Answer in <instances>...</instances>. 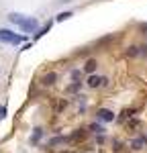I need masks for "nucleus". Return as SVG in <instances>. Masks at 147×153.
<instances>
[{"label":"nucleus","mask_w":147,"mask_h":153,"mask_svg":"<svg viewBox=\"0 0 147 153\" xmlns=\"http://www.w3.org/2000/svg\"><path fill=\"white\" fill-rule=\"evenodd\" d=\"M23 41H24V35H19V33L10 31V29L0 27V43H4V45H21Z\"/></svg>","instance_id":"obj_1"},{"label":"nucleus","mask_w":147,"mask_h":153,"mask_svg":"<svg viewBox=\"0 0 147 153\" xmlns=\"http://www.w3.org/2000/svg\"><path fill=\"white\" fill-rule=\"evenodd\" d=\"M21 33H24V35H31V33H37L39 31V19L37 16H27L23 23H21Z\"/></svg>","instance_id":"obj_2"},{"label":"nucleus","mask_w":147,"mask_h":153,"mask_svg":"<svg viewBox=\"0 0 147 153\" xmlns=\"http://www.w3.org/2000/svg\"><path fill=\"white\" fill-rule=\"evenodd\" d=\"M96 118L100 120V123H112V120L117 118V114H114L110 108H98L96 110Z\"/></svg>","instance_id":"obj_3"},{"label":"nucleus","mask_w":147,"mask_h":153,"mask_svg":"<svg viewBox=\"0 0 147 153\" xmlns=\"http://www.w3.org/2000/svg\"><path fill=\"white\" fill-rule=\"evenodd\" d=\"M6 19H8V23H10V25L21 27V23L27 19V14H23V12H8V14H6Z\"/></svg>","instance_id":"obj_4"},{"label":"nucleus","mask_w":147,"mask_h":153,"mask_svg":"<svg viewBox=\"0 0 147 153\" xmlns=\"http://www.w3.org/2000/svg\"><path fill=\"white\" fill-rule=\"evenodd\" d=\"M106 82H108L106 78H100V76H96V74H92L86 84H88V88H100V86H104Z\"/></svg>","instance_id":"obj_5"},{"label":"nucleus","mask_w":147,"mask_h":153,"mask_svg":"<svg viewBox=\"0 0 147 153\" xmlns=\"http://www.w3.org/2000/svg\"><path fill=\"white\" fill-rule=\"evenodd\" d=\"M96 70H98V61H96V59H88V61L84 63V71H86V74L92 76V74H96Z\"/></svg>","instance_id":"obj_6"},{"label":"nucleus","mask_w":147,"mask_h":153,"mask_svg":"<svg viewBox=\"0 0 147 153\" xmlns=\"http://www.w3.org/2000/svg\"><path fill=\"white\" fill-rule=\"evenodd\" d=\"M55 80H57V74H55V71H49V74H45V76L41 78V82L45 84V86H53Z\"/></svg>","instance_id":"obj_7"},{"label":"nucleus","mask_w":147,"mask_h":153,"mask_svg":"<svg viewBox=\"0 0 147 153\" xmlns=\"http://www.w3.org/2000/svg\"><path fill=\"white\" fill-rule=\"evenodd\" d=\"M72 16H74L72 10H61V12H57L55 21H57V23H63V21H68V19H72Z\"/></svg>","instance_id":"obj_8"},{"label":"nucleus","mask_w":147,"mask_h":153,"mask_svg":"<svg viewBox=\"0 0 147 153\" xmlns=\"http://www.w3.org/2000/svg\"><path fill=\"white\" fill-rule=\"evenodd\" d=\"M41 137H43V129H39V127H37V129H33V137H31V143H37L39 139H41Z\"/></svg>","instance_id":"obj_9"},{"label":"nucleus","mask_w":147,"mask_h":153,"mask_svg":"<svg viewBox=\"0 0 147 153\" xmlns=\"http://www.w3.org/2000/svg\"><path fill=\"white\" fill-rule=\"evenodd\" d=\"M145 143H147V139H145V137H141V139H137V141H133L131 145H133V149H141V147H143Z\"/></svg>","instance_id":"obj_10"},{"label":"nucleus","mask_w":147,"mask_h":153,"mask_svg":"<svg viewBox=\"0 0 147 153\" xmlns=\"http://www.w3.org/2000/svg\"><path fill=\"white\" fill-rule=\"evenodd\" d=\"M49 27H51V25H45V27H41V29H39V31L35 33V39H39V37H43V35H45V33L49 31Z\"/></svg>","instance_id":"obj_11"},{"label":"nucleus","mask_w":147,"mask_h":153,"mask_svg":"<svg viewBox=\"0 0 147 153\" xmlns=\"http://www.w3.org/2000/svg\"><path fill=\"white\" fill-rule=\"evenodd\" d=\"M90 131H94V133H98V135H102V133H104V127H102V125H98V123H94V125L90 127Z\"/></svg>","instance_id":"obj_12"},{"label":"nucleus","mask_w":147,"mask_h":153,"mask_svg":"<svg viewBox=\"0 0 147 153\" xmlns=\"http://www.w3.org/2000/svg\"><path fill=\"white\" fill-rule=\"evenodd\" d=\"M82 88V82H74L72 86H68V92H78Z\"/></svg>","instance_id":"obj_13"},{"label":"nucleus","mask_w":147,"mask_h":153,"mask_svg":"<svg viewBox=\"0 0 147 153\" xmlns=\"http://www.w3.org/2000/svg\"><path fill=\"white\" fill-rule=\"evenodd\" d=\"M4 117H6V106L2 104V106H0V120H2Z\"/></svg>","instance_id":"obj_14"},{"label":"nucleus","mask_w":147,"mask_h":153,"mask_svg":"<svg viewBox=\"0 0 147 153\" xmlns=\"http://www.w3.org/2000/svg\"><path fill=\"white\" fill-rule=\"evenodd\" d=\"M72 78H74V80H78V78H80V70H74L72 71Z\"/></svg>","instance_id":"obj_15"}]
</instances>
